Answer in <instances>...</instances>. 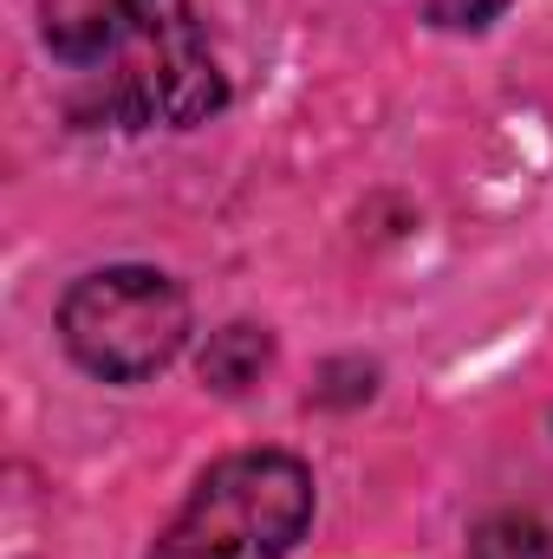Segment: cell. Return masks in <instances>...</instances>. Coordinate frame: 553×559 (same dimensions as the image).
Segmentation results:
<instances>
[{"label":"cell","instance_id":"cell-1","mask_svg":"<svg viewBox=\"0 0 553 559\" xmlns=\"http://www.w3.org/2000/svg\"><path fill=\"white\" fill-rule=\"evenodd\" d=\"M46 46L105 79L125 124H202L222 105V72L189 0H46Z\"/></svg>","mask_w":553,"mask_h":559},{"label":"cell","instance_id":"cell-2","mask_svg":"<svg viewBox=\"0 0 553 559\" xmlns=\"http://www.w3.org/2000/svg\"><path fill=\"white\" fill-rule=\"evenodd\" d=\"M306 521L313 475L280 449H248L196 481L150 559H286Z\"/></svg>","mask_w":553,"mask_h":559},{"label":"cell","instance_id":"cell-3","mask_svg":"<svg viewBox=\"0 0 553 559\" xmlns=\"http://www.w3.org/2000/svg\"><path fill=\"white\" fill-rule=\"evenodd\" d=\"M59 338L92 378L143 384L183 352L189 299L156 267H105V274H85L59 299Z\"/></svg>","mask_w":553,"mask_h":559},{"label":"cell","instance_id":"cell-4","mask_svg":"<svg viewBox=\"0 0 553 559\" xmlns=\"http://www.w3.org/2000/svg\"><path fill=\"white\" fill-rule=\"evenodd\" d=\"M261 371H268V332H255V325H222L202 352V378L215 391H248Z\"/></svg>","mask_w":553,"mask_h":559},{"label":"cell","instance_id":"cell-5","mask_svg":"<svg viewBox=\"0 0 553 559\" xmlns=\"http://www.w3.org/2000/svg\"><path fill=\"white\" fill-rule=\"evenodd\" d=\"M469 559H553V540L534 514H489L469 540Z\"/></svg>","mask_w":553,"mask_h":559},{"label":"cell","instance_id":"cell-6","mask_svg":"<svg viewBox=\"0 0 553 559\" xmlns=\"http://www.w3.org/2000/svg\"><path fill=\"white\" fill-rule=\"evenodd\" d=\"M515 0H430V20L436 26H456V33H475L489 20H502Z\"/></svg>","mask_w":553,"mask_h":559}]
</instances>
